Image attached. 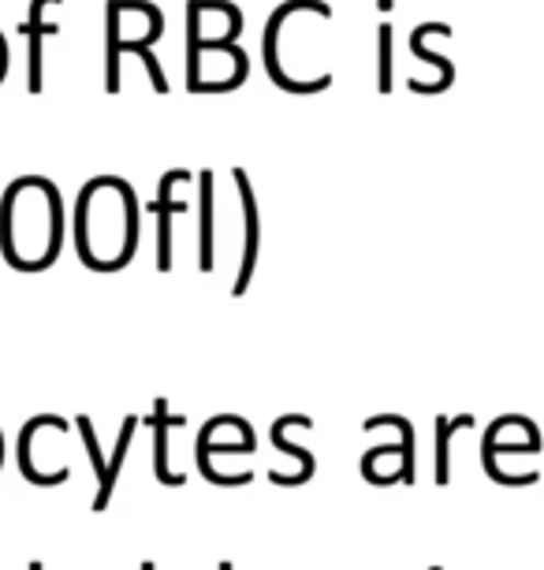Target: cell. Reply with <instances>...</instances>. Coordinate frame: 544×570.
I'll list each match as a JSON object with an SVG mask.
<instances>
[{
    "mask_svg": "<svg viewBox=\"0 0 544 570\" xmlns=\"http://www.w3.org/2000/svg\"><path fill=\"white\" fill-rule=\"evenodd\" d=\"M0 250L19 272L53 269L64 250V198L45 176H23L0 198Z\"/></svg>",
    "mask_w": 544,
    "mask_h": 570,
    "instance_id": "6da1fadb",
    "label": "cell"
},
{
    "mask_svg": "<svg viewBox=\"0 0 544 570\" xmlns=\"http://www.w3.org/2000/svg\"><path fill=\"white\" fill-rule=\"evenodd\" d=\"M75 250L93 272L127 269L138 250V202L127 179L98 176L75 202Z\"/></svg>",
    "mask_w": 544,
    "mask_h": 570,
    "instance_id": "7a4b0ae2",
    "label": "cell"
},
{
    "mask_svg": "<svg viewBox=\"0 0 544 570\" xmlns=\"http://www.w3.org/2000/svg\"><path fill=\"white\" fill-rule=\"evenodd\" d=\"M165 37V26H157V31H146L143 37H135V42H124V0H109L105 4V93H120L124 87V75H120V56L124 53H149L157 42Z\"/></svg>",
    "mask_w": 544,
    "mask_h": 570,
    "instance_id": "3957f363",
    "label": "cell"
},
{
    "mask_svg": "<svg viewBox=\"0 0 544 570\" xmlns=\"http://www.w3.org/2000/svg\"><path fill=\"white\" fill-rule=\"evenodd\" d=\"M231 179H236L239 202H242V224H247V243H242V261H239V277L231 283V294L242 299L254 280L258 269V254H261V216H258V202H254V187H250L247 168H231Z\"/></svg>",
    "mask_w": 544,
    "mask_h": 570,
    "instance_id": "277c9868",
    "label": "cell"
},
{
    "mask_svg": "<svg viewBox=\"0 0 544 570\" xmlns=\"http://www.w3.org/2000/svg\"><path fill=\"white\" fill-rule=\"evenodd\" d=\"M186 179H191V172L172 168V172H165L161 187H157V202H146V213L157 216V269L161 272H172V216H180L186 209V202H180V198L172 194Z\"/></svg>",
    "mask_w": 544,
    "mask_h": 570,
    "instance_id": "5b68a950",
    "label": "cell"
},
{
    "mask_svg": "<svg viewBox=\"0 0 544 570\" xmlns=\"http://www.w3.org/2000/svg\"><path fill=\"white\" fill-rule=\"evenodd\" d=\"M49 4H64V0H31V8H26V23H19V34L26 37V90L42 93L45 82H42V42L45 37H56L60 34V26L56 23H45V8Z\"/></svg>",
    "mask_w": 544,
    "mask_h": 570,
    "instance_id": "8992f818",
    "label": "cell"
},
{
    "mask_svg": "<svg viewBox=\"0 0 544 570\" xmlns=\"http://www.w3.org/2000/svg\"><path fill=\"white\" fill-rule=\"evenodd\" d=\"M213 190H217V179H213L209 168L199 172V269L213 272L217 261H213V239H217V216H213Z\"/></svg>",
    "mask_w": 544,
    "mask_h": 570,
    "instance_id": "52a82bcc",
    "label": "cell"
},
{
    "mask_svg": "<svg viewBox=\"0 0 544 570\" xmlns=\"http://www.w3.org/2000/svg\"><path fill=\"white\" fill-rule=\"evenodd\" d=\"M143 425H146V429L157 433V459H154L157 478H161V484H175V489H180V484H183V473H172V470H168V433L180 429V425H183V414H172V411H168V399H157L154 414H149Z\"/></svg>",
    "mask_w": 544,
    "mask_h": 570,
    "instance_id": "ba28073f",
    "label": "cell"
},
{
    "mask_svg": "<svg viewBox=\"0 0 544 570\" xmlns=\"http://www.w3.org/2000/svg\"><path fill=\"white\" fill-rule=\"evenodd\" d=\"M138 417L131 414L124 422V429H120V440H116V451L109 455L105 462V473H101V484H98V500H93V511H105L109 500H112V489H116V478H120V467H124L127 451H131V440H135V429H138Z\"/></svg>",
    "mask_w": 544,
    "mask_h": 570,
    "instance_id": "9c48e42d",
    "label": "cell"
},
{
    "mask_svg": "<svg viewBox=\"0 0 544 570\" xmlns=\"http://www.w3.org/2000/svg\"><path fill=\"white\" fill-rule=\"evenodd\" d=\"M272 444H276L280 451H287L291 459H298V467H303V484L314 478V467H317V459L314 455H309L306 448H295V444L291 440H284V429H280V425H272Z\"/></svg>",
    "mask_w": 544,
    "mask_h": 570,
    "instance_id": "30bf717a",
    "label": "cell"
},
{
    "mask_svg": "<svg viewBox=\"0 0 544 570\" xmlns=\"http://www.w3.org/2000/svg\"><path fill=\"white\" fill-rule=\"evenodd\" d=\"M381 93L392 90V26H381V79H377Z\"/></svg>",
    "mask_w": 544,
    "mask_h": 570,
    "instance_id": "8fae6325",
    "label": "cell"
},
{
    "mask_svg": "<svg viewBox=\"0 0 544 570\" xmlns=\"http://www.w3.org/2000/svg\"><path fill=\"white\" fill-rule=\"evenodd\" d=\"M8 64H12V56H8V37L0 34V87H4L8 79Z\"/></svg>",
    "mask_w": 544,
    "mask_h": 570,
    "instance_id": "7c38bea8",
    "label": "cell"
},
{
    "mask_svg": "<svg viewBox=\"0 0 544 570\" xmlns=\"http://www.w3.org/2000/svg\"><path fill=\"white\" fill-rule=\"evenodd\" d=\"M0 462H4V436H0Z\"/></svg>",
    "mask_w": 544,
    "mask_h": 570,
    "instance_id": "4fadbf2b",
    "label": "cell"
},
{
    "mask_svg": "<svg viewBox=\"0 0 544 570\" xmlns=\"http://www.w3.org/2000/svg\"><path fill=\"white\" fill-rule=\"evenodd\" d=\"M220 570H236V567H231V563H220Z\"/></svg>",
    "mask_w": 544,
    "mask_h": 570,
    "instance_id": "5bb4252c",
    "label": "cell"
},
{
    "mask_svg": "<svg viewBox=\"0 0 544 570\" xmlns=\"http://www.w3.org/2000/svg\"><path fill=\"white\" fill-rule=\"evenodd\" d=\"M31 570H45V567L42 563H31Z\"/></svg>",
    "mask_w": 544,
    "mask_h": 570,
    "instance_id": "9a60e30c",
    "label": "cell"
},
{
    "mask_svg": "<svg viewBox=\"0 0 544 570\" xmlns=\"http://www.w3.org/2000/svg\"><path fill=\"white\" fill-rule=\"evenodd\" d=\"M143 570H157V567L154 563H143Z\"/></svg>",
    "mask_w": 544,
    "mask_h": 570,
    "instance_id": "2e32d148",
    "label": "cell"
}]
</instances>
